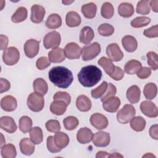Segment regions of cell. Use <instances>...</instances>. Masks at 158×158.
<instances>
[{"instance_id": "obj_24", "label": "cell", "mask_w": 158, "mask_h": 158, "mask_svg": "<svg viewBox=\"0 0 158 158\" xmlns=\"http://www.w3.org/2000/svg\"><path fill=\"white\" fill-rule=\"evenodd\" d=\"M94 36V33L93 29L88 26L82 28L80 34V43L87 44L91 43Z\"/></svg>"}, {"instance_id": "obj_11", "label": "cell", "mask_w": 158, "mask_h": 158, "mask_svg": "<svg viewBox=\"0 0 158 158\" xmlns=\"http://www.w3.org/2000/svg\"><path fill=\"white\" fill-rule=\"evenodd\" d=\"M140 109L141 112L148 117L155 118L158 115L157 107L151 101H143L140 104Z\"/></svg>"}, {"instance_id": "obj_42", "label": "cell", "mask_w": 158, "mask_h": 158, "mask_svg": "<svg viewBox=\"0 0 158 158\" xmlns=\"http://www.w3.org/2000/svg\"><path fill=\"white\" fill-rule=\"evenodd\" d=\"M149 2L148 0L139 1L136 6V12L141 15L148 14L150 12Z\"/></svg>"}, {"instance_id": "obj_47", "label": "cell", "mask_w": 158, "mask_h": 158, "mask_svg": "<svg viewBox=\"0 0 158 158\" xmlns=\"http://www.w3.org/2000/svg\"><path fill=\"white\" fill-rule=\"evenodd\" d=\"M116 93H117L116 87L112 83H109L108 84V86H107V90H106V93L101 97V101L102 102H104V101H106L108 99L115 96Z\"/></svg>"}, {"instance_id": "obj_22", "label": "cell", "mask_w": 158, "mask_h": 158, "mask_svg": "<svg viewBox=\"0 0 158 158\" xmlns=\"http://www.w3.org/2000/svg\"><path fill=\"white\" fill-rule=\"evenodd\" d=\"M49 61L54 63H60L65 60V54L61 48H56L48 53Z\"/></svg>"}, {"instance_id": "obj_17", "label": "cell", "mask_w": 158, "mask_h": 158, "mask_svg": "<svg viewBox=\"0 0 158 158\" xmlns=\"http://www.w3.org/2000/svg\"><path fill=\"white\" fill-rule=\"evenodd\" d=\"M93 134L92 131L87 128H81L77 132V139L81 144H87L89 143L93 138Z\"/></svg>"}, {"instance_id": "obj_44", "label": "cell", "mask_w": 158, "mask_h": 158, "mask_svg": "<svg viewBox=\"0 0 158 158\" xmlns=\"http://www.w3.org/2000/svg\"><path fill=\"white\" fill-rule=\"evenodd\" d=\"M108 86V83L104 81L102 82V83L96 88L92 89L91 91V96L95 99H98L101 96L106 93L107 88Z\"/></svg>"}, {"instance_id": "obj_8", "label": "cell", "mask_w": 158, "mask_h": 158, "mask_svg": "<svg viewBox=\"0 0 158 158\" xmlns=\"http://www.w3.org/2000/svg\"><path fill=\"white\" fill-rule=\"evenodd\" d=\"M40 41L34 40L30 39L27 40L23 46V49L25 55L29 58H33L36 56L39 51Z\"/></svg>"}, {"instance_id": "obj_33", "label": "cell", "mask_w": 158, "mask_h": 158, "mask_svg": "<svg viewBox=\"0 0 158 158\" xmlns=\"http://www.w3.org/2000/svg\"><path fill=\"white\" fill-rule=\"evenodd\" d=\"M141 67V63L136 60H130L128 61L124 67L125 72L129 75L136 73L138 70Z\"/></svg>"}, {"instance_id": "obj_38", "label": "cell", "mask_w": 158, "mask_h": 158, "mask_svg": "<svg viewBox=\"0 0 158 158\" xmlns=\"http://www.w3.org/2000/svg\"><path fill=\"white\" fill-rule=\"evenodd\" d=\"M1 153L4 158H14L17 154L15 147L12 144H7L3 146L1 148Z\"/></svg>"}, {"instance_id": "obj_7", "label": "cell", "mask_w": 158, "mask_h": 158, "mask_svg": "<svg viewBox=\"0 0 158 158\" xmlns=\"http://www.w3.org/2000/svg\"><path fill=\"white\" fill-rule=\"evenodd\" d=\"M60 40L61 38L59 33L56 31H51L44 37V46L46 49L56 48L60 44Z\"/></svg>"}, {"instance_id": "obj_35", "label": "cell", "mask_w": 158, "mask_h": 158, "mask_svg": "<svg viewBox=\"0 0 158 158\" xmlns=\"http://www.w3.org/2000/svg\"><path fill=\"white\" fill-rule=\"evenodd\" d=\"M28 15V12L25 7H19L15 13L12 15L11 20L12 22L17 23L26 20Z\"/></svg>"}, {"instance_id": "obj_37", "label": "cell", "mask_w": 158, "mask_h": 158, "mask_svg": "<svg viewBox=\"0 0 158 158\" xmlns=\"http://www.w3.org/2000/svg\"><path fill=\"white\" fill-rule=\"evenodd\" d=\"M29 135L31 141L36 144H40L43 139L42 130L38 127L31 128L29 131Z\"/></svg>"}, {"instance_id": "obj_52", "label": "cell", "mask_w": 158, "mask_h": 158, "mask_svg": "<svg viewBox=\"0 0 158 158\" xmlns=\"http://www.w3.org/2000/svg\"><path fill=\"white\" fill-rule=\"evenodd\" d=\"M151 74V69L147 67H141L136 72V75L141 79H146Z\"/></svg>"}, {"instance_id": "obj_13", "label": "cell", "mask_w": 158, "mask_h": 158, "mask_svg": "<svg viewBox=\"0 0 158 158\" xmlns=\"http://www.w3.org/2000/svg\"><path fill=\"white\" fill-rule=\"evenodd\" d=\"M109 133L104 131H98L96 133L92 138L93 143L97 147H106L110 143Z\"/></svg>"}, {"instance_id": "obj_34", "label": "cell", "mask_w": 158, "mask_h": 158, "mask_svg": "<svg viewBox=\"0 0 158 158\" xmlns=\"http://www.w3.org/2000/svg\"><path fill=\"white\" fill-rule=\"evenodd\" d=\"M146 120L141 116L134 117L130 120V127L136 131H143L146 127Z\"/></svg>"}, {"instance_id": "obj_58", "label": "cell", "mask_w": 158, "mask_h": 158, "mask_svg": "<svg viewBox=\"0 0 158 158\" xmlns=\"http://www.w3.org/2000/svg\"><path fill=\"white\" fill-rule=\"evenodd\" d=\"M96 157L97 158H98V157H122L123 156L122 155L118 154L117 153L112 154H109L107 152H105V151H99V152H98Z\"/></svg>"}, {"instance_id": "obj_31", "label": "cell", "mask_w": 158, "mask_h": 158, "mask_svg": "<svg viewBox=\"0 0 158 158\" xmlns=\"http://www.w3.org/2000/svg\"><path fill=\"white\" fill-rule=\"evenodd\" d=\"M62 25V19L60 16L57 14H52L49 15L46 21V25L50 29H56Z\"/></svg>"}, {"instance_id": "obj_56", "label": "cell", "mask_w": 158, "mask_h": 158, "mask_svg": "<svg viewBox=\"0 0 158 158\" xmlns=\"http://www.w3.org/2000/svg\"><path fill=\"white\" fill-rule=\"evenodd\" d=\"M158 125L157 124L152 125L149 128V135L152 139L156 140L158 139V133H157Z\"/></svg>"}, {"instance_id": "obj_45", "label": "cell", "mask_w": 158, "mask_h": 158, "mask_svg": "<svg viewBox=\"0 0 158 158\" xmlns=\"http://www.w3.org/2000/svg\"><path fill=\"white\" fill-rule=\"evenodd\" d=\"M98 31L100 35L103 36H109L113 34L114 28L112 25L109 23H102L99 26Z\"/></svg>"}, {"instance_id": "obj_49", "label": "cell", "mask_w": 158, "mask_h": 158, "mask_svg": "<svg viewBox=\"0 0 158 158\" xmlns=\"http://www.w3.org/2000/svg\"><path fill=\"white\" fill-rule=\"evenodd\" d=\"M46 128L50 132L56 133L60 131V125L59 121L56 120H49L46 123Z\"/></svg>"}, {"instance_id": "obj_48", "label": "cell", "mask_w": 158, "mask_h": 158, "mask_svg": "<svg viewBox=\"0 0 158 158\" xmlns=\"http://www.w3.org/2000/svg\"><path fill=\"white\" fill-rule=\"evenodd\" d=\"M54 100H59L64 101L67 106H69L71 101V97L67 92L59 91L57 92L53 96Z\"/></svg>"}, {"instance_id": "obj_1", "label": "cell", "mask_w": 158, "mask_h": 158, "mask_svg": "<svg viewBox=\"0 0 158 158\" xmlns=\"http://www.w3.org/2000/svg\"><path fill=\"white\" fill-rule=\"evenodd\" d=\"M48 77L55 86L60 88H68L73 79L72 72L63 66L52 67L49 71Z\"/></svg>"}, {"instance_id": "obj_39", "label": "cell", "mask_w": 158, "mask_h": 158, "mask_svg": "<svg viewBox=\"0 0 158 158\" xmlns=\"http://www.w3.org/2000/svg\"><path fill=\"white\" fill-rule=\"evenodd\" d=\"M19 129L23 133H26L31 129V127L33 125L32 120L28 116H22L19 121Z\"/></svg>"}, {"instance_id": "obj_12", "label": "cell", "mask_w": 158, "mask_h": 158, "mask_svg": "<svg viewBox=\"0 0 158 158\" xmlns=\"http://www.w3.org/2000/svg\"><path fill=\"white\" fill-rule=\"evenodd\" d=\"M90 123L96 129L102 130L107 127L108 120L105 115L100 113H95L91 115Z\"/></svg>"}, {"instance_id": "obj_26", "label": "cell", "mask_w": 158, "mask_h": 158, "mask_svg": "<svg viewBox=\"0 0 158 158\" xmlns=\"http://www.w3.org/2000/svg\"><path fill=\"white\" fill-rule=\"evenodd\" d=\"M67 106H68L64 101L54 100L50 106V110L52 114L56 115H61L64 114Z\"/></svg>"}, {"instance_id": "obj_30", "label": "cell", "mask_w": 158, "mask_h": 158, "mask_svg": "<svg viewBox=\"0 0 158 158\" xmlns=\"http://www.w3.org/2000/svg\"><path fill=\"white\" fill-rule=\"evenodd\" d=\"M97 10V6L93 2L85 4L81 7V12L87 19H93L95 17Z\"/></svg>"}, {"instance_id": "obj_3", "label": "cell", "mask_w": 158, "mask_h": 158, "mask_svg": "<svg viewBox=\"0 0 158 158\" xmlns=\"http://www.w3.org/2000/svg\"><path fill=\"white\" fill-rule=\"evenodd\" d=\"M44 105V99L43 95L36 92L31 93L27 99V106L33 112L41 111Z\"/></svg>"}, {"instance_id": "obj_10", "label": "cell", "mask_w": 158, "mask_h": 158, "mask_svg": "<svg viewBox=\"0 0 158 158\" xmlns=\"http://www.w3.org/2000/svg\"><path fill=\"white\" fill-rule=\"evenodd\" d=\"M65 56L69 59H76L80 58L82 49L75 43L71 42L65 46L64 48Z\"/></svg>"}, {"instance_id": "obj_29", "label": "cell", "mask_w": 158, "mask_h": 158, "mask_svg": "<svg viewBox=\"0 0 158 158\" xmlns=\"http://www.w3.org/2000/svg\"><path fill=\"white\" fill-rule=\"evenodd\" d=\"M53 137L56 145L61 149L65 148L69 143V138L68 135L63 132H56Z\"/></svg>"}, {"instance_id": "obj_5", "label": "cell", "mask_w": 158, "mask_h": 158, "mask_svg": "<svg viewBox=\"0 0 158 158\" xmlns=\"http://www.w3.org/2000/svg\"><path fill=\"white\" fill-rule=\"evenodd\" d=\"M101 50V46L97 42L85 46L82 48V59L85 61L91 60L100 53Z\"/></svg>"}, {"instance_id": "obj_23", "label": "cell", "mask_w": 158, "mask_h": 158, "mask_svg": "<svg viewBox=\"0 0 158 158\" xmlns=\"http://www.w3.org/2000/svg\"><path fill=\"white\" fill-rule=\"evenodd\" d=\"M141 91L136 85L130 86L127 91L126 96L128 101L131 104H136L139 101Z\"/></svg>"}, {"instance_id": "obj_15", "label": "cell", "mask_w": 158, "mask_h": 158, "mask_svg": "<svg viewBox=\"0 0 158 158\" xmlns=\"http://www.w3.org/2000/svg\"><path fill=\"white\" fill-rule=\"evenodd\" d=\"M1 128L7 133H13L17 130V125L14 120L9 116H3L0 119Z\"/></svg>"}, {"instance_id": "obj_21", "label": "cell", "mask_w": 158, "mask_h": 158, "mask_svg": "<svg viewBox=\"0 0 158 158\" xmlns=\"http://www.w3.org/2000/svg\"><path fill=\"white\" fill-rule=\"evenodd\" d=\"M76 106L81 112H87L91 107V101L89 98L85 95H80L76 100Z\"/></svg>"}, {"instance_id": "obj_36", "label": "cell", "mask_w": 158, "mask_h": 158, "mask_svg": "<svg viewBox=\"0 0 158 158\" xmlns=\"http://www.w3.org/2000/svg\"><path fill=\"white\" fill-rule=\"evenodd\" d=\"M157 86L155 83H149L146 84L143 89V93L145 98L148 99L152 100L157 95Z\"/></svg>"}, {"instance_id": "obj_60", "label": "cell", "mask_w": 158, "mask_h": 158, "mask_svg": "<svg viewBox=\"0 0 158 158\" xmlns=\"http://www.w3.org/2000/svg\"><path fill=\"white\" fill-rule=\"evenodd\" d=\"M1 148H2L3 146L5 145L6 143V141L4 138V136L2 133H1Z\"/></svg>"}, {"instance_id": "obj_53", "label": "cell", "mask_w": 158, "mask_h": 158, "mask_svg": "<svg viewBox=\"0 0 158 158\" xmlns=\"http://www.w3.org/2000/svg\"><path fill=\"white\" fill-rule=\"evenodd\" d=\"M144 35L148 38H157L158 36V26L157 25L152 26L148 29L144 31Z\"/></svg>"}, {"instance_id": "obj_25", "label": "cell", "mask_w": 158, "mask_h": 158, "mask_svg": "<svg viewBox=\"0 0 158 158\" xmlns=\"http://www.w3.org/2000/svg\"><path fill=\"white\" fill-rule=\"evenodd\" d=\"M81 22V17L80 15L75 11L69 12L65 17V22L68 27H78Z\"/></svg>"}, {"instance_id": "obj_6", "label": "cell", "mask_w": 158, "mask_h": 158, "mask_svg": "<svg viewBox=\"0 0 158 158\" xmlns=\"http://www.w3.org/2000/svg\"><path fill=\"white\" fill-rule=\"evenodd\" d=\"M20 59L19 50L15 47H9L6 49L2 54L3 62L7 65H13L17 64Z\"/></svg>"}, {"instance_id": "obj_18", "label": "cell", "mask_w": 158, "mask_h": 158, "mask_svg": "<svg viewBox=\"0 0 158 158\" xmlns=\"http://www.w3.org/2000/svg\"><path fill=\"white\" fill-rule=\"evenodd\" d=\"M21 152L26 156L31 155L35 151V143L29 138H25L21 139L19 143Z\"/></svg>"}, {"instance_id": "obj_54", "label": "cell", "mask_w": 158, "mask_h": 158, "mask_svg": "<svg viewBox=\"0 0 158 158\" xmlns=\"http://www.w3.org/2000/svg\"><path fill=\"white\" fill-rule=\"evenodd\" d=\"M110 77L114 80H116V81L120 80L124 77L123 70L120 67L118 66H115L114 72L110 75Z\"/></svg>"}, {"instance_id": "obj_2", "label": "cell", "mask_w": 158, "mask_h": 158, "mask_svg": "<svg viewBox=\"0 0 158 158\" xmlns=\"http://www.w3.org/2000/svg\"><path fill=\"white\" fill-rule=\"evenodd\" d=\"M101 77V70L93 65L83 67L78 73V80L84 87L93 86L100 81Z\"/></svg>"}, {"instance_id": "obj_43", "label": "cell", "mask_w": 158, "mask_h": 158, "mask_svg": "<svg viewBox=\"0 0 158 158\" xmlns=\"http://www.w3.org/2000/svg\"><path fill=\"white\" fill-rule=\"evenodd\" d=\"M151 22V19L147 17H138L131 20L130 24L133 28H141L148 25Z\"/></svg>"}, {"instance_id": "obj_9", "label": "cell", "mask_w": 158, "mask_h": 158, "mask_svg": "<svg viewBox=\"0 0 158 158\" xmlns=\"http://www.w3.org/2000/svg\"><path fill=\"white\" fill-rule=\"evenodd\" d=\"M106 54L109 59L112 61L118 62L122 59L123 54L120 50L118 45L116 43L109 44L106 48Z\"/></svg>"}, {"instance_id": "obj_16", "label": "cell", "mask_w": 158, "mask_h": 158, "mask_svg": "<svg viewBox=\"0 0 158 158\" xmlns=\"http://www.w3.org/2000/svg\"><path fill=\"white\" fill-rule=\"evenodd\" d=\"M1 106L4 110L6 112H12L17 108V102L14 97L10 95H7L1 99Z\"/></svg>"}, {"instance_id": "obj_55", "label": "cell", "mask_w": 158, "mask_h": 158, "mask_svg": "<svg viewBox=\"0 0 158 158\" xmlns=\"http://www.w3.org/2000/svg\"><path fill=\"white\" fill-rule=\"evenodd\" d=\"M10 88V82L3 78L0 79V93H2L8 91Z\"/></svg>"}, {"instance_id": "obj_20", "label": "cell", "mask_w": 158, "mask_h": 158, "mask_svg": "<svg viewBox=\"0 0 158 158\" xmlns=\"http://www.w3.org/2000/svg\"><path fill=\"white\" fill-rule=\"evenodd\" d=\"M122 44L123 48L128 52H134L138 47L136 38L131 35L125 36L122 40Z\"/></svg>"}, {"instance_id": "obj_59", "label": "cell", "mask_w": 158, "mask_h": 158, "mask_svg": "<svg viewBox=\"0 0 158 158\" xmlns=\"http://www.w3.org/2000/svg\"><path fill=\"white\" fill-rule=\"evenodd\" d=\"M157 4H158V1L157 0H155V1H151L149 2V4L150 6L151 7L152 10L155 12H158V6H157Z\"/></svg>"}, {"instance_id": "obj_28", "label": "cell", "mask_w": 158, "mask_h": 158, "mask_svg": "<svg viewBox=\"0 0 158 158\" xmlns=\"http://www.w3.org/2000/svg\"><path fill=\"white\" fill-rule=\"evenodd\" d=\"M33 86L35 92L43 96L46 94L48 90V86L46 81L41 78L35 79L33 81Z\"/></svg>"}, {"instance_id": "obj_62", "label": "cell", "mask_w": 158, "mask_h": 158, "mask_svg": "<svg viewBox=\"0 0 158 158\" xmlns=\"http://www.w3.org/2000/svg\"><path fill=\"white\" fill-rule=\"evenodd\" d=\"M143 157H156V156H154V155H152V154H151V153H149V154H145L144 156H143Z\"/></svg>"}, {"instance_id": "obj_40", "label": "cell", "mask_w": 158, "mask_h": 158, "mask_svg": "<svg viewBox=\"0 0 158 158\" xmlns=\"http://www.w3.org/2000/svg\"><path fill=\"white\" fill-rule=\"evenodd\" d=\"M114 13V9L111 3L109 2H106L102 5L101 14L102 17L106 19H109L113 17Z\"/></svg>"}, {"instance_id": "obj_51", "label": "cell", "mask_w": 158, "mask_h": 158, "mask_svg": "<svg viewBox=\"0 0 158 158\" xmlns=\"http://www.w3.org/2000/svg\"><path fill=\"white\" fill-rule=\"evenodd\" d=\"M47 148L49 151L52 153H56L60 151L62 149L58 148L54 141V137L52 136H49L48 137L47 139Z\"/></svg>"}, {"instance_id": "obj_46", "label": "cell", "mask_w": 158, "mask_h": 158, "mask_svg": "<svg viewBox=\"0 0 158 158\" xmlns=\"http://www.w3.org/2000/svg\"><path fill=\"white\" fill-rule=\"evenodd\" d=\"M148 64L152 70H156L158 68V56L157 54L153 51H150L147 53Z\"/></svg>"}, {"instance_id": "obj_61", "label": "cell", "mask_w": 158, "mask_h": 158, "mask_svg": "<svg viewBox=\"0 0 158 158\" xmlns=\"http://www.w3.org/2000/svg\"><path fill=\"white\" fill-rule=\"evenodd\" d=\"M73 2V1H63L62 2L65 5H69L71 3H72Z\"/></svg>"}, {"instance_id": "obj_50", "label": "cell", "mask_w": 158, "mask_h": 158, "mask_svg": "<svg viewBox=\"0 0 158 158\" xmlns=\"http://www.w3.org/2000/svg\"><path fill=\"white\" fill-rule=\"evenodd\" d=\"M51 65V62L45 56H42L38 59L36 65L38 69L39 70H44Z\"/></svg>"}, {"instance_id": "obj_19", "label": "cell", "mask_w": 158, "mask_h": 158, "mask_svg": "<svg viewBox=\"0 0 158 158\" xmlns=\"http://www.w3.org/2000/svg\"><path fill=\"white\" fill-rule=\"evenodd\" d=\"M120 105V100L118 97H112L102 104L103 109L108 112H115Z\"/></svg>"}, {"instance_id": "obj_14", "label": "cell", "mask_w": 158, "mask_h": 158, "mask_svg": "<svg viewBox=\"0 0 158 158\" xmlns=\"http://www.w3.org/2000/svg\"><path fill=\"white\" fill-rule=\"evenodd\" d=\"M31 12L30 19L32 22L40 23L43 21L46 11L42 6L38 4L33 5L31 8Z\"/></svg>"}, {"instance_id": "obj_4", "label": "cell", "mask_w": 158, "mask_h": 158, "mask_svg": "<svg viewBox=\"0 0 158 158\" xmlns=\"http://www.w3.org/2000/svg\"><path fill=\"white\" fill-rule=\"evenodd\" d=\"M136 110L131 104H125L117 114V121L122 124L128 123L135 116Z\"/></svg>"}, {"instance_id": "obj_41", "label": "cell", "mask_w": 158, "mask_h": 158, "mask_svg": "<svg viewBox=\"0 0 158 158\" xmlns=\"http://www.w3.org/2000/svg\"><path fill=\"white\" fill-rule=\"evenodd\" d=\"M78 120L74 116H69L63 120V124L65 128L67 130H73L77 128L78 125Z\"/></svg>"}, {"instance_id": "obj_32", "label": "cell", "mask_w": 158, "mask_h": 158, "mask_svg": "<svg viewBox=\"0 0 158 158\" xmlns=\"http://www.w3.org/2000/svg\"><path fill=\"white\" fill-rule=\"evenodd\" d=\"M98 64L104 70L105 72L109 76L112 73L115 69V65L112 63V61L106 57H101L98 61Z\"/></svg>"}, {"instance_id": "obj_27", "label": "cell", "mask_w": 158, "mask_h": 158, "mask_svg": "<svg viewBox=\"0 0 158 158\" xmlns=\"http://www.w3.org/2000/svg\"><path fill=\"white\" fill-rule=\"evenodd\" d=\"M118 14L124 18L130 17L134 13L133 6L128 2H122L118 7Z\"/></svg>"}, {"instance_id": "obj_57", "label": "cell", "mask_w": 158, "mask_h": 158, "mask_svg": "<svg viewBox=\"0 0 158 158\" xmlns=\"http://www.w3.org/2000/svg\"><path fill=\"white\" fill-rule=\"evenodd\" d=\"M8 38L4 35H0V48L1 50H6V48L8 45Z\"/></svg>"}]
</instances>
